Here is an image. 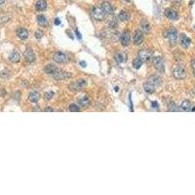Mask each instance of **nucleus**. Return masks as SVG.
Segmentation results:
<instances>
[{
    "label": "nucleus",
    "instance_id": "obj_1",
    "mask_svg": "<svg viewBox=\"0 0 195 195\" xmlns=\"http://www.w3.org/2000/svg\"><path fill=\"white\" fill-rule=\"evenodd\" d=\"M186 70L182 65H176L173 69V76L177 80H182L186 77Z\"/></svg>",
    "mask_w": 195,
    "mask_h": 195
},
{
    "label": "nucleus",
    "instance_id": "obj_2",
    "mask_svg": "<svg viewBox=\"0 0 195 195\" xmlns=\"http://www.w3.org/2000/svg\"><path fill=\"white\" fill-rule=\"evenodd\" d=\"M52 77L56 80H65V79H68L72 77V73L71 72H67V71L61 70V69H57L55 73L51 75Z\"/></svg>",
    "mask_w": 195,
    "mask_h": 195
},
{
    "label": "nucleus",
    "instance_id": "obj_3",
    "mask_svg": "<svg viewBox=\"0 0 195 195\" xmlns=\"http://www.w3.org/2000/svg\"><path fill=\"white\" fill-rule=\"evenodd\" d=\"M153 57V52L149 49H142L139 53V58L142 61V63H148L150 60H152Z\"/></svg>",
    "mask_w": 195,
    "mask_h": 195
},
{
    "label": "nucleus",
    "instance_id": "obj_4",
    "mask_svg": "<svg viewBox=\"0 0 195 195\" xmlns=\"http://www.w3.org/2000/svg\"><path fill=\"white\" fill-rule=\"evenodd\" d=\"M167 37H168V40H169V42H170V44H171L172 46L176 45L179 35H177V29L175 28L174 26H172V28H169V30H168V33H167Z\"/></svg>",
    "mask_w": 195,
    "mask_h": 195
},
{
    "label": "nucleus",
    "instance_id": "obj_5",
    "mask_svg": "<svg viewBox=\"0 0 195 195\" xmlns=\"http://www.w3.org/2000/svg\"><path fill=\"white\" fill-rule=\"evenodd\" d=\"M152 63H153V65L158 72L163 73L165 71V65H164V61L161 57H154L152 59Z\"/></svg>",
    "mask_w": 195,
    "mask_h": 195
},
{
    "label": "nucleus",
    "instance_id": "obj_6",
    "mask_svg": "<svg viewBox=\"0 0 195 195\" xmlns=\"http://www.w3.org/2000/svg\"><path fill=\"white\" fill-rule=\"evenodd\" d=\"M53 60L55 61L56 63H63V65L67 63L68 61H69V60H68V57L66 56L65 53H63V52H61V51H58V52H56V53L54 54Z\"/></svg>",
    "mask_w": 195,
    "mask_h": 195
},
{
    "label": "nucleus",
    "instance_id": "obj_7",
    "mask_svg": "<svg viewBox=\"0 0 195 195\" xmlns=\"http://www.w3.org/2000/svg\"><path fill=\"white\" fill-rule=\"evenodd\" d=\"M86 86H87V82L85 80H78L74 83L70 84L69 88L73 92H78V91H82L84 88H86Z\"/></svg>",
    "mask_w": 195,
    "mask_h": 195
},
{
    "label": "nucleus",
    "instance_id": "obj_8",
    "mask_svg": "<svg viewBox=\"0 0 195 195\" xmlns=\"http://www.w3.org/2000/svg\"><path fill=\"white\" fill-rule=\"evenodd\" d=\"M92 15L97 21H102V20L105 19V16L102 7H94L92 10Z\"/></svg>",
    "mask_w": 195,
    "mask_h": 195
},
{
    "label": "nucleus",
    "instance_id": "obj_9",
    "mask_svg": "<svg viewBox=\"0 0 195 195\" xmlns=\"http://www.w3.org/2000/svg\"><path fill=\"white\" fill-rule=\"evenodd\" d=\"M156 87H157V85L155 84V82H154L153 80H152L151 78H149V80L144 84V91L147 94L154 93V91H155V89H156Z\"/></svg>",
    "mask_w": 195,
    "mask_h": 195
},
{
    "label": "nucleus",
    "instance_id": "obj_10",
    "mask_svg": "<svg viewBox=\"0 0 195 195\" xmlns=\"http://www.w3.org/2000/svg\"><path fill=\"white\" fill-rule=\"evenodd\" d=\"M120 42L123 46H128L131 43V34L130 31L125 30L120 35Z\"/></svg>",
    "mask_w": 195,
    "mask_h": 195
},
{
    "label": "nucleus",
    "instance_id": "obj_11",
    "mask_svg": "<svg viewBox=\"0 0 195 195\" xmlns=\"http://www.w3.org/2000/svg\"><path fill=\"white\" fill-rule=\"evenodd\" d=\"M165 16H166L169 20H171V21H177V20L179 19V14H177V12L172 8H168L165 10Z\"/></svg>",
    "mask_w": 195,
    "mask_h": 195
},
{
    "label": "nucleus",
    "instance_id": "obj_12",
    "mask_svg": "<svg viewBox=\"0 0 195 195\" xmlns=\"http://www.w3.org/2000/svg\"><path fill=\"white\" fill-rule=\"evenodd\" d=\"M24 58L26 60L28 61V63H34L36 60V56L34 54L33 50L31 48H28L26 51H24Z\"/></svg>",
    "mask_w": 195,
    "mask_h": 195
},
{
    "label": "nucleus",
    "instance_id": "obj_13",
    "mask_svg": "<svg viewBox=\"0 0 195 195\" xmlns=\"http://www.w3.org/2000/svg\"><path fill=\"white\" fill-rule=\"evenodd\" d=\"M144 40V35L142 31L140 30H136L134 34V44L135 45H140Z\"/></svg>",
    "mask_w": 195,
    "mask_h": 195
},
{
    "label": "nucleus",
    "instance_id": "obj_14",
    "mask_svg": "<svg viewBox=\"0 0 195 195\" xmlns=\"http://www.w3.org/2000/svg\"><path fill=\"white\" fill-rule=\"evenodd\" d=\"M17 35H18V37L21 39V40H26V39L28 38L29 33H28V29H26L24 28H20L17 29Z\"/></svg>",
    "mask_w": 195,
    "mask_h": 195
},
{
    "label": "nucleus",
    "instance_id": "obj_15",
    "mask_svg": "<svg viewBox=\"0 0 195 195\" xmlns=\"http://www.w3.org/2000/svg\"><path fill=\"white\" fill-rule=\"evenodd\" d=\"M179 43H181V46L182 47V48L186 49L190 46L191 40H190V38L187 37L186 34H182L181 38H179Z\"/></svg>",
    "mask_w": 195,
    "mask_h": 195
},
{
    "label": "nucleus",
    "instance_id": "obj_16",
    "mask_svg": "<svg viewBox=\"0 0 195 195\" xmlns=\"http://www.w3.org/2000/svg\"><path fill=\"white\" fill-rule=\"evenodd\" d=\"M9 61L13 63H17L21 61V54L18 51L14 50L11 54L9 55Z\"/></svg>",
    "mask_w": 195,
    "mask_h": 195
},
{
    "label": "nucleus",
    "instance_id": "obj_17",
    "mask_svg": "<svg viewBox=\"0 0 195 195\" xmlns=\"http://www.w3.org/2000/svg\"><path fill=\"white\" fill-rule=\"evenodd\" d=\"M102 9H103V11L105 12V15H112L113 11H114L112 5L110 4L109 2H103L102 5Z\"/></svg>",
    "mask_w": 195,
    "mask_h": 195
},
{
    "label": "nucleus",
    "instance_id": "obj_18",
    "mask_svg": "<svg viewBox=\"0 0 195 195\" xmlns=\"http://www.w3.org/2000/svg\"><path fill=\"white\" fill-rule=\"evenodd\" d=\"M78 103L82 107H88L91 105V100L88 96H82L78 99Z\"/></svg>",
    "mask_w": 195,
    "mask_h": 195
},
{
    "label": "nucleus",
    "instance_id": "obj_19",
    "mask_svg": "<svg viewBox=\"0 0 195 195\" xmlns=\"http://www.w3.org/2000/svg\"><path fill=\"white\" fill-rule=\"evenodd\" d=\"M140 29H142V33H148L150 31V24L147 20H142V22H140Z\"/></svg>",
    "mask_w": 195,
    "mask_h": 195
},
{
    "label": "nucleus",
    "instance_id": "obj_20",
    "mask_svg": "<svg viewBox=\"0 0 195 195\" xmlns=\"http://www.w3.org/2000/svg\"><path fill=\"white\" fill-rule=\"evenodd\" d=\"M35 9L36 11L42 12L47 9V1L46 0H38L35 3Z\"/></svg>",
    "mask_w": 195,
    "mask_h": 195
},
{
    "label": "nucleus",
    "instance_id": "obj_21",
    "mask_svg": "<svg viewBox=\"0 0 195 195\" xmlns=\"http://www.w3.org/2000/svg\"><path fill=\"white\" fill-rule=\"evenodd\" d=\"M130 14L129 12L125 11V10H123V11H121L119 15H118V19L120 20L121 22H128L130 20Z\"/></svg>",
    "mask_w": 195,
    "mask_h": 195
},
{
    "label": "nucleus",
    "instance_id": "obj_22",
    "mask_svg": "<svg viewBox=\"0 0 195 195\" xmlns=\"http://www.w3.org/2000/svg\"><path fill=\"white\" fill-rule=\"evenodd\" d=\"M181 109L182 110H184V111H191V109H192V105H191V103L189 102V101H184V102L182 103V105H181Z\"/></svg>",
    "mask_w": 195,
    "mask_h": 195
},
{
    "label": "nucleus",
    "instance_id": "obj_23",
    "mask_svg": "<svg viewBox=\"0 0 195 195\" xmlns=\"http://www.w3.org/2000/svg\"><path fill=\"white\" fill-rule=\"evenodd\" d=\"M57 69H58V67H57L55 65H52V63L47 65L45 67H44V71H45L47 74H50V75H52L53 73H55Z\"/></svg>",
    "mask_w": 195,
    "mask_h": 195
},
{
    "label": "nucleus",
    "instance_id": "obj_24",
    "mask_svg": "<svg viewBox=\"0 0 195 195\" xmlns=\"http://www.w3.org/2000/svg\"><path fill=\"white\" fill-rule=\"evenodd\" d=\"M36 21H37L39 26H46L47 24H48L47 18L44 16V15H38V16L36 17Z\"/></svg>",
    "mask_w": 195,
    "mask_h": 195
},
{
    "label": "nucleus",
    "instance_id": "obj_25",
    "mask_svg": "<svg viewBox=\"0 0 195 195\" xmlns=\"http://www.w3.org/2000/svg\"><path fill=\"white\" fill-rule=\"evenodd\" d=\"M28 100L31 103H37L40 100V95L37 92H31L28 95Z\"/></svg>",
    "mask_w": 195,
    "mask_h": 195
},
{
    "label": "nucleus",
    "instance_id": "obj_26",
    "mask_svg": "<svg viewBox=\"0 0 195 195\" xmlns=\"http://www.w3.org/2000/svg\"><path fill=\"white\" fill-rule=\"evenodd\" d=\"M115 61H117L118 63H125L126 61V56L124 53H117L116 55H115Z\"/></svg>",
    "mask_w": 195,
    "mask_h": 195
},
{
    "label": "nucleus",
    "instance_id": "obj_27",
    "mask_svg": "<svg viewBox=\"0 0 195 195\" xmlns=\"http://www.w3.org/2000/svg\"><path fill=\"white\" fill-rule=\"evenodd\" d=\"M142 61L140 60V59L139 58V57H137V58L134 59V61H133V66H134L135 69H140V66L142 65Z\"/></svg>",
    "mask_w": 195,
    "mask_h": 195
},
{
    "label": "nucleus",
    "instance_id": "obj_28",
    "mask_svg": "<svg viewBox=\"0 0 195 195\" xmlns=\"http://www.w3.org/2000/svg\"><path fill=\"white\" fill-rule=\"evenodd\" d=\"M168 110H169V111L174 112V111H179V110H182V109L177 107V105L174 102H171L169 103V105H168Z\"/></svg>",
    "mask_w": 195,
    "mask_h": 195
},
{
    "label": "nucleus",
    "instance_id": "obj_29",
    "mask_svg": "<svg viewBox=\"0 0 195 195\" xmlns=\"http://www.w3.org/2000/svg\"><path fill=\"white\" fill-rule=\"evenodd\" d=\"M10 19H11V17H10L9 15H6V14L0 15V24H5V23H7V22H9Z\"/></svg>",
    "mask_w": 195,
    "mask_h": 195
},
{
    "label": "nucleus",
    "instance_id": "obj_30",
    "mask_svg": "<svg viewBox=\"0 0 195 195\" xmlns=\"http://www.w3.org/2000/svg\"><path fill=\"white\" fill-rule=\"evenodd\" d=\"M108 26H109V28H117L118 24H117V21H116V19H115V17H114V18H112L111 20H110V21H109V24H108Z\"/></svg>",
    "mask_w": 195,
    "mask_h": 195
},
{
    "label": "nucleus",
    "instance_id": "obj_31",
    "mask_svg": "<svg viewBox=\"0 0 195 195\" xmlns=\"http://www.w3.org/2000/svg\"><path fill=\"white\" fill-rule=\"evenodd\" d=\"M54 95H55V93L52 92V91H49V92H46L45 94H44V99H45L46 101H50L53 99Z\"/></svg>",
    "mask_w": 195,
    "mask_h": 195
},
{
    "label": "nucleus",
    "instance_id": "obj_32",
    "mask_svg": "<svg viewBox=\"0 0 195 195\" xmlns=\"http://www.w3.org/2000/svg\"><path fill=\"white\" fill-rule=\"evenodd\" d=\"M69 110L71 112H78L80 111V108L77 105H74V103H72V105H69Z\"/></svg>",
    "mask_w": 195,
    "mask_h": 195
},
{
    "label": "nucleus",
    "instance_id": "obj_33",
    "mask_svg": "<svg viewBox=\"0 0 195 195\" xmlns=\"http://www.w3.org/2000/svg\"><path fill=\"white\" fill-rule=\"evenodd\" d=\"M43 35H44V33H43V31L42 30H36L35 31V38H37V39H41L42 37H43Z\"/></svg>",
    "mask_w": 195,
    "mask_h": 195
},
{
    "label": "nucleus",
    "instance_id": "obj_34",
    "mask_svg": "<svg viewBox=\"0 0 195 195\" xmlns=\"http://www.w3.org/2000/svg\"><path fill=\"white\" fill-rule=\"evenodd\" d=\"M191 67H192V70H193V74L195 76V59L192 61V63H191Z\"/></svg>",
    "mask_w": 195,
    "mask_h": 195
},
{
    "label": "nucleus",
    "instance_id": "obj_35",
    "mask_svg": "<svg viewBox=\"0 0 195 195\" xmlns=\"http://www.w3.org/2000/svg\"><path fill=\"white\" fill-rule=\"evenodd\" d=\"M44 111H46V112H53L54 109L52 107H46L45 109H44Z\"/></svg>",
    "mask_w": 195,
    "mask_h": 195
},
{
    "label": "nucleus",
    "instance_id": "obj_36",
    "mask_svg": "<svg viewBox=\"0 0 195 195\" xmlns=\"http://www.w3.org/2000/svg\"><path fill=\"white\" fill-rule=\"evenodd\" d=\"M60 24H61L60 19H56V20H55V24H56V26H59Z\"/></svg>",
    "mask_w": 195,
    "mask_h": 195
},
{
    "label": "nucleus",
    "instance_id": "obj_37",
    "mask_svg": "<svg viewBox=\"0 0 195 195\" xmlns=\"http://www.w3.org/2000/svg\"><path fill=\"white\" fill-rule=\"evenodd\" d=\"M152 107H158V103L156 102H154V103H152Z\"/></svg>",
    "mask_w": 195,
    "mask_h": 195
},
{
    "label": "nucleus",
    "instance_id": "obj_38",
    "mask_svg": "<svg viewBox=\"0 0 195 195\" xmlns=\"http://www.w3.org/2000/svg\"><path fill=\"white\" fill-rule=\"evenodd\" d=\"M80 65L83 66V67H85V66H86V63H85V61H80Z\"/></svg>",
    "mask_w": 195,
    "mask_h": 195
},
{
    "label": "nucleus",
    "instance_id": "obj_39",
    "mask_svg": "<svg viewBox=\"0 0 195 195\" xmlns=\"http://www.w3.org/2000/svg\"><path fill=\"white\" fill-rule=\"evenodd\" d=\"M76 34H77V37H78L79 39H81V35H80V33H79L78 31H76Z\"/></svg>",
    "mask_w": 195,
    "mask_h": 195
},
{
    "label": "nucleus",
    "instance_id": "obj_40",
    "mask_svg": "<svg viewBox=\"0 0 195 195\" xmlns=\"http://www.w3.org/2000/svg\"><path fill=\"white\" fill-rule=\"evenodd\" d=\"M3 4H4V0H0V7H1Z\"/></svg>",
    "mask_w": 195,
    "mask_h": 195
}]
</instances>
